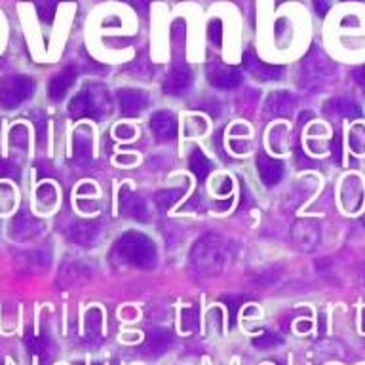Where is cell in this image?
Masks as SVG:
<instances>
[{"label": "cell", "instance_id": "1", "mask_svg": "<svg viewBox=\"0 0 365 365\" xmlns=\"http://www.w3.org/2000/svg\"><path fill=\"white\" fill-rule=\"evenodd\" d=\"M230 259H232L230 244L219 234H205L190 251V264L202 276L222 272L228 267Z\"/></svg>", "mask_w": 365, "mask_h": 365}, {"label": "cell", "instance_id": "2", "mask_svg": "<svg viewBox=\"0 0 365 365\" xmlns=\"http://www.w3.org/2000/svg\"><path fill=\"white\" fill-rule=\"evenodd\" d=\"M113 257L124 264L150 268L156 262V245L141 232H128L114 244Z\"/></svg>", "mask_w": 365, "mask_h": 365}, {"label": "cell", "instance_id": "3", "mask_svg": "<svg viewBox=\"0 0 365 365\" xmlns=\"http://www.w3.org/2000/svg\"><path fill=\"white\" fill-rule=\"evenodd\" d=\"M110 99L108 91L103 86L91 84L84 86L78 96L73 97L68 103V114L73 118H96L99 120L105 113H108Z\"/></svg>", "mask_w": 365, "mask_h": 365}, {"label": "cell", "instance_id": "4", "mask_svg": "<svg viewBox=\"0 0 365 365\" xmlns=\"http://www.w3.org/2000/svg\"><path fill=\"white\" fill-rule=\"evenodd\" d=\"M34 93V82L31 76L17 74L0 82V105L4 108H16Z\"/></svg>", "mask_w": 365, "mask_h": 365}, {"label": "cell", "instance_id": "5", "mask_svg": "<svg viewBox=\"0 0 365 365\" xmlns=\"http://www.w3.org/2000/svg\"><path fill=\"white\" fill-rule=\"evenodd\" d=\"M207 80L211 86H215L219 90H232L242 82V73L238 68L228 67L219 61L210 63L207 67Z\"/></svg>", "mask_w": 365, "mask_h": 365}, {"label": "cell", "instance_id": "6", "mask_svg": "<svg viewBox=\"0 0 365 365\" xmlns=\"http://www.w3.org/2000/svg\"><path fill=\"white\" fill-rule=\"evenodd\" d=\"M244 67L245 71H247L253 78L259 80V82L279 80L282 78V73H284V68L278 67V65H267V63H262L251 50H247L244 53Z\"/></svg>", "mask_w": 365, "mask_h": 365}, {"label": "cell", "instance_id": "7", "mask_svg": "<svg viewBox=\"0 0 365 365\" xmlns=\"http://www.w3.org/2000/svg\"><path fill=\"white\" fill-rule=\"evenodd\" d=\"M293 242L299 250L312 251L318 247L319 238H322V230H319L318 222L314 221H299L293 227Z\"/></svg>", "mask_w": 365, "mask_h": 365}, {"label": "cell", "instance_id": "8", "mask_svg": "<svg viewBox=\"0 0 365 365\" xmlns=\"http://www.w3.org/2000/svg\"><path fill=\"white\" fill-rule=\"evenodd\" d=\"M364 204V185L358 175H350L342 181L341 205L346 211H358Z\"/></svg>", "mask_w": 365, "mask_h": 365}, {"label": "cell", "instance_id": "9", "mask_svg": "<svg viewBox=\"0 0 365 365\" xmlns=\"http://www.w3.org/2000/svg\"><path fill=\"white\" fill-rule=\"evenodd\" d=\"M11 238L16 240H31L36 234L42 232V221L33 217L27 211H19L14 219H11Z\"/></svg>", "mask_w": 365, "mask_h": 365}, {"label": "cell", "instance_id": "10", "mask_svg": "<svg viewBox=\"0 0 365 365\" xmlns=\"http://www.w3.org/2000/svg\"><path fill=\"white\" fill-rule=\"evenodd\" d=\"M118 103L120 110L124 116H137L141 114L148 105V97L143 90L135 88H124L118 91Z\"/></svg>", "mask_w": 365, "mask_h": 365}, {"label": "cell", "instance_id": "11", "mask_svg": "<svg viewBox=\"0 0 365 365\" xmlns=\"http://www.w3.org/2000/svg\"><path fill=\"white\" fill-rule=\"evenodd\" d=\"M192 84V73L187 65H175L164 80V93L168 96H182Z\"/></svg>", "mask_w": 365, "mask_h": 365}, {"label": "cell", "instance_id": "12", "mask_svg": "<svg viewBox=\"0 0 365 365\" xmlns=\"http://www.w3.org/2000/svg\"><path fill=\"white\" fill-rule=\"evenodd\" d=\"M150 130L158 139L168 141V139H175L177 135V118L170 110H158L153 114L150 118Z\"/></svg>", "mask_w": 365, "mask_h": 365}, {"label": "cell", "instance_id": "13", "mask_svg": "<svg viewBox=\"0 0 365 365\" xmlns=\"http://www.w3.org/2000/svg\"><path fill=\"white\" fill-rule=\"evenodd\" d=\"M120 211L130 219L135 221H147L148 219V210L145 200L139 198L137 194L130 192V190H122L120 192Z\"/></svg>", "mask_w": 365, "mask_h": 365}, {"label": "cell", "instance_id": "14", "mask_svg": "<svg viewBox=\"0 0 365 365\" xmlns=\"http://www.w3.org/2000/svg\"><path fill=\"white\" fill-rule=\"evenodd\" d=\"M257 170H259V175H261L262 182L272 187L276 182H279L282 175H284V164L279 160H274L270 156H267L264 153H261L257 156Z\"/></svg>", "mask_w": 365, "mask_h": 365}, {"label": "cell", "instance_id": "15", "mask_svg": "<svg viewBox=\"0 0 365 365\" xmlns=\"http://www.w3.org/2000/svg\"><path fill=\"white\" fill-rule=\"evenodd\" d=\"M99 232H101V228H99V222L97 221H82L76 222L73 228H71V240H73L74 244L80 245H91L96 244L97 238H99Z\"/></svg>", "mask_w": 365, "mask_h": 365}, {"label": "cell", "instance_id": "16", "mask_svg": "<svg viewBox=\"0 0 365 365\" xmlns=\"http://www.w3.org/2000/svg\"><path fill=\"white\" fill-rule=\"evenodd\" d=\"M76 80V73L73 68H65L61 73H57L53 78L50 80V86H48V96L53 99V101H61L65 93L68 91V88L74 84Z\"/></svg>", "mask_w": 365, "mask_h": 365}, {"label": "cell", "instance_id": "17", "mask_svg": "<svg viewBox=\"0 0 365 365\" xmlns=\"http://www.w3.org/2000/svg\"><path fill=\"white\" fill-rule=\"evenodd\" d=\"M267 108L274 116H287L293 110V96L285 90L272 91L267 99Z\"/></svg>", "mask_w": 365, "mask_h": 365}, {"label": "cell", "instance_id": "18", "mask_svg": "<svg viewBox=\"0 0 365 365\" xmlns=\"http://www.w3.org/2000/svg\"><path fill=\"white\" fill-rule=\"evenodd\" d=\"M302 68L307 71L308 76L307 78H316L319 80L322 76H325V74L329 73L331 65L327 63V59H325L322 53H318V51H312L310 56L302 61Z\"/></svg>", "mask_w": 365, "mask_h": 365}, {"label": "cell", "instance_id": "19", "mask_svg": "<svg viewBox=\"0 0 365 365\" xmlns=\"http://www.w3.org/2000/svg\"><path fill=\"white\" fill-rule=\"evenodd\" d=\"M327 105H329L331 113L344 116V118H358V116H361V107L356 101H352V99H346V97L331 99Z\"/></svg>", "mask_w": 365, "mask_h": 365}, {"label": "cell", "instance_id": "20", "mask_svg": "<svg viewBox=\"0 0 365 365\" xmlns=\"http://www.w3.org/2000/svg\"><path fill=\"white\" fill-rule=\"evenodd\" d=\"M188 165H190V170L196 177H198V181L202 182L205 177L210 175L211 170H213V164H211V160L205 156L200 148H194L192 154H190V158H188Z\"/></svg>", "mask_w": 365, "mask_h": 365}, {"label": "cell", "instance_id": "21", "mask_svg": "<svg viewBox=\"0 0 365 365\" xmlns=\"http://www.w3.org/2000/svg\"><path fill=\"white\" fill-rule=\"evenodd\" d=\"M73 148H74V158H76V162H80V164H88V162H90L91 141L88 139V137H82V131L74 133Z\"/></svg>", "mask_w": 365, "mask_h": 365}, {"label": "cell", "instance_id": "22", "mask_svg": "<svg viewBox=\"0 0 365 365\" xmlns=\"http://www.w3.org/2000/svg\"><path fill=\"white\" fill-rule=\"evenodd\" d=\"M36 202L40 210H50L57 202V190L50 182H42L36 190Z\"/></svg>", "mask_w": 365, "mask_h": 365}, {"label": "cell", "instance_id": "23", "mask_svg": "<svg viewBox=\"0 0 365 365\" xmlns=\"http://www.w3.org/2000/svg\"><path fill=\"white\" fill-rule=\"evenodd\" d=\"M170 342H171V335L164 329H156L154 333H150V336H148V348H153L150 352L154 354L164 352Z\"/></svg>", "mask_w": 365, "mask_h": 365}, {"label": "cell", "instance_id": "24", "mask_svg": "<svg viewBox=\"0 0 365 365\" xmlns=\"http://www.w3.org/2000/svg\"><path fill=\"white\" fill-rule=\"evenodd\" d=\"M182 192H185L182 188H170V190H164V192H160L158 196H156V204L160 205V210L162 211L170 210L171 205L181 198Z\"/></svg>", "mask_w": 365, "mask_h": 365}, {"label": "cell", "instance_id": "25", "mask_svg": "<svg viewBox=\"0 0 365 365\" xmlns=\"http://www.w3.org/2000/svg\"><path fill=\"white\" fill-rule=\"evenodd\" d=\"M350 147L356 154L365 153V125L358 124L350 130Z\"/></svg>", "mask_w": 365, "mask_h": 365}, {"label": "cell", "instance_id": "26", "mask_svg": "<svg viewBox=\"0 0 365 365\" xmlns=\"http://www.w3.org/2000/svg\"><path fill=\"white\" fill-rule=\"evenodd\" d=\"M59 0H36V8H38V16L42 21L50 23L56 16V8Z\"/></svg>", "mask_w": 365, "mask_h": 365}, {"label": "cell", "instance_id": "27", "mask_svg": "<svg viewBox=\"0 0 365 365\" xmlns=\"http://www.w3.org/2000/svg\"><path fill=\"white\" fill-rule=\"evenodd\" d=\"M207 38L217 48L222 44V23L219 19H211L210 25H207Z\"/></svg>", "mask_w": 365, "mask_h": 365}, {"label": "cell", "instance_id": "28", "mask_svg": "<svg viewBox=\"0 0 365 365\" xmlns=\"http://www.w3.org/2000/svg\"><path fill=\"white\" fill-rule=\"evenodd\" d=\"M27 342L29 348L38 356H44L48 352V339L46 336H27Z\"/></svg>", "mask_w": 365, "mask_h": 365}, {"label": "cell", "instance_id": "29", "mask_svg": "<svg viewBox=\"0 0 365 365\" xmlns=\"http://www.w3.org/2000/svg\"><path fill=\"white\" fill-rule=\"evenodd\" d=\"M14 205V190L8 185H0V211H8Z\"/></svg>", "mask_w": 365, "mask_h": 365}, {"label": "cell", "instance_id": "30", "mask_svg": "<svg viewBox=\"0 0 365 365\" xmlns=\"http://www.w3.org/2000/svg\"><path fill=\"white\" fill-rule=\"evenodd\" d=\"M124 2H128L130 6H133L139 14H145V11L148 10V6H150V2L153 0H124Z\"/></svg>", "mask_w": 365, "mask_h": 365}, {"label": "cell", "instance_id": "31", "mask_svg": "<svg viewBox=\"0 0 365 365\" xmlns=\"http://www.w3.org/2000/svg\"><path fill=\"white\" fill-rule=\"evenodd\" d=\"M329 0H314V8H316V11H318L319 16H325L327 10H329Z\"/></svg>", "mask_w": 365, "mask_h": 365}, {"label": "cell", "instance_id": "32", "mask_svg": "<svg viewBox=\"0 0 365 365\" xmlns=\"http://www.w3.org/2000/svg\"><path fill=\"white\" fill-rule=\"evenodd\" d=\"M274 342H276V336H272V335H270V333H268V335L261 336V339H257L255 344L259 348H268V346H272Z\"/></svg>", "mask_w": 365, "mask_h": 365}, {"label": "cell", "instance_id": "33", "mask_svg": "<svg viewBox=\"0 0 365 365\" xmlns=\"http://www.w3.org/2000/svg\"><path fill=\"white\" fill-rule=\"evenodd\" d=\"M356 78H358L359 84L365 86V65H364V67H359L358 71H356Z\"/></svg>", "mask_w": 365, "mask_h": 365}, {"label": "cell", "instance_id": "34", "mask_svg": "<svg viewBox=\"0 0 365 365\" xmlns=\"http://www.w3.org/2000/svg\"><path fill=\"white\" fill-rule=\"evenodd\" d=\"M93 365H101V364H93Z\"/></svg>", "mask_w": 365, "mask_h": 365}]
</instances>
